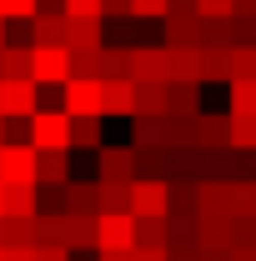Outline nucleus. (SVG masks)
Masks as SVG:
<instances>
[{"label":"nucleus","instance_id":"f257e3e1","mask_svg":"<svg viewBox=\"0 0 256 261\" xmlns=\"http://www.w3.org/2000/svg\"><path fill=\"white\" fill-rule=\"evenodd\" d=\"M166 206H171V181H161V176L131 181V216L136 221H166Z\"/></svg>","mask_w":256,"mask_h":261},{"label":"nucleus","instance_id":"f03ea898","mask_svg":"<svg viewBox=\"0 0 256 261\" xmlns=\"http://www.w3.org/2000/svg\"><path fill=\"white\" fill-rule=\"evenodd\" d=\"M31 151H70V116L65 111H35L31 121Z\"/></svg>","mask_w":256,"mask_h":261},{"label":"nucleus","instance_id":"7ed1b4c3","mask_svg":"<svg viewBox=\"0 0 256 261\" xmlns=\"http://www.w3.org/2000/svg\"><path fill=\"white\" fill-rule=\"evenodd\" d=\"M70 81V50L65 45H31V86H65Z\"/></svg>","mask_w":256,"mask_h":261},{"label":"nucleus","instance_id":"20e7f679","mask_svg":"<svg viewBox=\"0 0 256 261\" xmlns=\"http://www.w3.org/2000/svg\"><path fill=\"white\" fill-rule=\"evenodd\" d=\"M96 251L100 256L136 251V216H96Z\"/></svg>","mask_w":256,"mask_h":261},{"label":"nucleus","instance_id":"39448f33","mask_svg":"<svg viewBox=\"0 0 256 261\" xmlns=\"http://www.w3.org/2000/svg\"><path fill=\"white\" fill-rule=\"evenodd\" d=\"M0 186H35V151L25 141L0 146Z\"/></svg>","mask_w":256,"mask_h":261},{"label":"nucleus","instance_id":"423d86ee","mask_svg":"<svg viewBox=\"0 0 256 261\" xmlns=\"http://www.w3.org/2000/svg\"><path fill=\"white\" fill-rule=\"evenodd\" d=\"M61 111L70 121H100V81H65L61 86Z\"/></svg>","mask_w":256,"mask_h":261},{"label":"nucleus","instance_id":"0eeeda50","mask_svg":"<svg viewBox=\"0 0 256 261\" xmlns=\"http://www.w3.org/2000/svg\"><path fill=\"white\" fill-rule=\"evenodd\" d=\"M131 86H166V45H131Z\"/></svg>","mask_w":256,"mask_h":261},{"label":"nucleus","instance_id":"6e6552de","mask_svg":"<svg viewBox=\"0 0 256 261\" xmlns=\"http://www.w3.org/2000/svg\"><path fill=\"white\" fill-rule=\"evenodd\" d=\"M96 181H116V186H131L136 181V151L131 146H100L96 151Z\"/></svg>","mask_w":256,"mask_h":261},{"label":"nucleus","instance_id":"1a4fd4ad","mask_svg":"<svg viewBox=\"0 0 256 261\" xmlns=\"http://www.w3.org/2000/svg\"><path fill=\"white\" fill-rule=\"evenodd\" d=\"M35 111V86L31 81H0V121H31Z\"/></svg>","mask_w":256,"mask_h":261},{"label":"nucleus","instance_id":"9d476101","mask_svg":"<svg viewBox=\"0 0 256 261\" xmlns=\"http://www.w3.org/2000/svg\"><path fill=\"white\" fill-rule=\"evenodd\" d=\"M196 216L231 221V181H196Z\"/></svg>","mask_w":256,"mask_h":261},{"label":"nucleus","instance_id":"9b49d317","mask_svg":"<svg viewBox=\"0 0 256 261\" xmlns=\"http://www.w3.org/2000/svg\"><path fill=\"white\" fill-rule=\"evenodd\" d=\"M61 251H96V216H61Z\"/></svg>","mask_w":256,"mask_h":261},{"label":"nucleus","instance_id":"f8f14e48","mask_svg":"<svg viewBox=\"0 0 256 261\" xmlns=\"http://www.w3.org/2000/svg\"><path fill=\"white\" fill-rule=\"evenodd\" d=\"M166 50H201V15H166Z\"/></svg>","mask_w":256,"mask_h":261},{"label":"nucleus","instance_id":"ddd939ff","mask_svg":"<svg viewBox=\"0 0 256 261\" xmlns=\"http://www.w3.org/2000/svg\"><path fill=\"white\" fill-rule=\"evenodd\" d=\"M191 151H226V116H196L191 121Z\"/></svg>","mask_w":256,"mask_h":261},{"label":"nucleus","instance_id":"4468645a","mask_svg":"<svg viewBox=\"0 0 256 261\" xmlns=\"http://www.w3.org/2000/svg\"><path fill=\"white\" fill-rule=\"evenodd\" d=\"M100 116H136V86L131 81H100Z\"/></svg>","mask_w":256,"mask_h":261},{"label":"nucleus","instance_id":"2eb2a0df","mask_svg":"<svg viewBox=\"0 0 256 261\" xmlns=\"http://www.w3.org/2000/svg\"><path fill=\"white\" fill-rule=\"evenodd\" d=\"M70 181V151H35V186H65Z\"/></svg>","mask_w":256,"mask_h":261},{"label":"nucleus","instance_id":"dca6fc26","mask_svg":"<svg viewBox=\"0 0 256 261\" xmlns=\"http://www.w3.org/2000/svg\"><path fill=\"white\" fill-rule=\"evenodd\" d=\"M196 251L201 256H226L231 251V221H201L196 216Z\"/></svg>","mask_w":256,"mask_h":261},{"label":"nucleus","instance_id":"f3484780","mask_svg":"<svg viewBox=\"0 0 256 261\" xmlns=\"http://www.w3.org/2000/svg\"><path fill=\"white\" fill-rule=\"evenodd\" d=\"M106 45V25L100 20H65V50H100Z\"/></svg>","mask_w":256,"mask_h":261},{"label":"nucleus","instance_id":"a211bd4d","mask_svg":"<svg viewBox=\"0 0 256 261\" xmlns=\"http://www.w3.org/2000/svg\"><path fill=\"white\" fill-rule=\"evenodd\" d=\"M96 216H131V186L96 181Z\"/></svg>","mask_w":256,"mask_h":261},{"label":"nucleus","instance_id":"6ab92c4d","mask_svg":"<svg viewBox=\"0 0 256 261\" xmlns=\"http://www.w3.org/2000/svg\"><path fill=\"white\" fill-rule=\"evenodd\" d=\"M61 201H65V216H96V181H65Z\"/></svg>","mask_w":256,"mask_h":261},{"label":"nucleus","instance_id":"aec40b11","mask_svg":"<svg viewBox=\"0 0 256 261\" xmlns=\"http://www.w3.org/2000/svg\"><path fill=\"white\" fill-rule=\"evenodd\" d=\"M166 116L196 121L201 116V86H166Z\"/></svg>","mask_w":256,"mask_h":261},{"label":"nucleus","instance_id":"412c9836","mask_svg":"<svg viewBox=\"0 0 256 261\" xmlns=\"http://www.w3.org/2000/svg\"><path fill=\"white\" fill-rule=\"evenodd\" d=\"M25 25H31V45H65V15H45V10H35Z\"/></svg>","mask_w":256,"mask_h":261},{"label":"nucleus","instance_id":"4be33fe9","mask_svg":"<svg viewBox=\"0 0 256 261\" xmlns=\"http://www.w3.org/2000/svg\"><path fill=\"white\" fill-rule=\"evenodd\" d=\"M0 216H5V221H31L35 216V186H5Z\"/></svg>","mask_w":256,"mask_h":261},{"label":"nucleus","instance_id":"5701e85b","mask_svg":"<svg viewBox=\"0 0 256 261\" xmlns=\"http://www.w3.org/2000/svg\"><path fill=\"white\" fill-rule=\"evenodd\" d=\"M0 81H31V45H5L0 50Z\"/></svg>","mask_w":256,"mask_h":261},{"label":"nucleus","instance_id":"b1692460","mask_svg":"<svg viewBox=\"0 0 256 261\" xmlns=\"http://www.w3.org/2000/svg\"><path fill=\"white\" fill-rule=\"evenodd\" d=\"M196 81H201V86H206V81H226V86H231V61H226V50H201Z\"/></svg>","mask_w":256,"mask_h":261},{"label":"nucleus","instance_id":"393cba45","mask_svg":"<svg viewBox=\"0 0 256 261\" xmlns=\"http://www.w3.org/2000/svg\"><path fill=\"white\" fill-rule=\"evenodd\" d=\"M70 81H106L100 50H75V56H70Z\"/></svg>","mask_w":256,"mask_h":261},{"label":"nucleus","instance_id":"a878e982","mask_svg":"<svg viewBox=\"0 0 256 261\" xmlns=\"http://www.w3.org/2000/svg\"><path fill=\"white\" fill-rule=\"evenodd\" d=\"M136 116L161 121V116H166V86H136ZM136 116H131V121H136Z\"/></svg>","mask_w":256,"mask_h":261},{"label":"nucleus","instance_id":"bb28decb","mask_svg":"<svg viewBox=\"0 0 256 261\" xmlns=\"http://www.w3.org/2000/svg\"><path fill=\"white\" fill-rule=\"evenodd\" d=\"M226 116L236 121V116H256V81H231V106H226Z\"/></svg>","mask_w":256,"mask_h":261},{"label":"nucleus","instance_id":"cd10ccee","mask_svg":"<svg viewBox=\"0 0 256 261\" xmlns=\"http://www.w3.org/2000/svg\"><path fill=\"white\" fill-rule=\"evenodd\" d=\"M166 241H171L166 221H136V246L141 251H166Z\"/></svg>","mask_w":256,"mask_h":261},{"label":"nucleus","instance_id":"c85d7f7f","mask_svg":"<svg viewBox=\"0 0 256 261\" xmlns=\"http://www.w3.org/2000/svg\"><path fill=\"white\" fill-rule=\"evenodd\" d=\"M231 216L256 221V181H231Z\"/></svg>","mask_w":256,"mask_h":261},{"label":"nucleus","instance_id":"c756f323","mask_svg":"<svg viewBox=\"0 0 256 261\" xmlns=\"http://www.w3.org/2000/svg\"><path fill=\"white\" fill-rule=\"evenodd\" d=\"M131 151H166V146H161V121L136 116V141H131Z\"/></svg>","mask_w":256,"mask_h":261},{"label":"nucleus","instance_id":"7c9ffc66","mask_svg":"<svg viewBox=\"0 0 256 261\" xmlns=\"http://www.w3.org/2000/svg\"><path fill=\"white\" fill-rule=\"evenodd\" d=\"M226 61H231V81H256V45L226 50Z\"/></svg>","mask_w":256,"mask_h":261},{"label":"nucleus","instance_id":"2f4dec72","mask_svg":"<svg viewBox=\"0 0 256 261\" xmlns=\"http://www.w3.org/2000/svg\"><path fill=\"white\" fill-rule=\"evenodd\" d=\"M70 146L100 151V146H106V136H100V121H70Z\"/></svg>","mask_w":256,"mask_h":261},{"label":"nucleus","instance_id":"473e14b6","mask_svg":"<svg viewBox=\"0 0 256 261\" xmlns=\"http://www.w3.org/2000/svg\"><path fill=\"white\" fill-rule=\"evenodd\" d=\"M65 20H100V0H61Z\"/></svg>","mask_w":256,"mask_h":261},{"label":"nucleus","instance_id":"72a5a7b5","mask_svg":"<svg viewBox=\"0 0 256 261\" xmlns=\"http://www.w3.org/2000/svg\"><path fill=\"white\" fill-rule=\"evenodd\" d=\"M35 15V0H0V20L10 25V20H31Z\"/></svg>","mask_w":256,"mask_h":261},{"label":"nucleus","instance_id":"f704fd0d","mask_svg":"<svg viewBox=\"0 0 256 261\" xmlns=\"http://www.w3.org/2000/svg\"><path fill=\"white\" fill-rule=\"evenodd\" d=\"M201 20H231V0H196Z\"/></svg>","mask_w":256,"mask_h":261},{"label":"nucleus","instance_id":"c9c22d12","mask_svg":"<svg viewBox=\"0 0 256 261\" xmlns=\"http://www.w3.org/2000/svg\"><path fill=\"white\" fill-rule=\"evenodd\" d=\"M136 20H166V0H131Z\"/></svg>","mask_w":256,"mask_h":261},{"label":"nucleus","instance_id":"e433bc0d","mask_svg":"<svg viewBox=\"0 0 256 261\" xmlns=\"http://www.w3.org/2000/svg\"><path fill=\"white\" fill-rule=\"evenodd\" d=\"M231 15L236 20H256V0H231Z\"/></svg>","mask_w":256,"mask_h":261},{"label":"nucleus","instance_id":"4c0bfd02","mask_svg":"<svg viewBox=\"0 0 256 261\" xmlns=\"http://www.w3.org/2000/svg\"><path fill=\"white\" fill-rule=\"evenodd\" d=\"M166 15H196V0H166Z\"/></svg>","mask_w":256,"mask_h":261},{"label":"nucleus","instance_id":"58836bf2","mask_svg":"<svg viewBox=\"0 0 256 261\" xmlns=\"http://www.w3.org/2000/svg\"><path fill=\"white\" fill-rule=\"evenodd\" d=\"M100 15H131V0H100Z\"/></svg>","mask_w":256,"mask_h":261},{"label":"nucleus","instance_id":"ea45409f","mask_svg":"<svg viewBox=\"0 0 256 261\" xmlns=\"http://www.w3.org/2000/svg\"><path fill=\"white\" fill-rule=\"evenodd\" d=\"M226 261H256V246H231Z\"/></svg>","mask_w":256,"mask_h":261},{"label":"nucleus","instance_id":"a19ab883","mask_svg":"<svg viewBox=\"0 0 256 261\" xmlns=\"http://www.w3.org/2000/svg\"><path fill=\"white\" fill-rule=\"evenodd\" d=\"M35 261H70V256H65L61 246H40V251H35Z\"/></svg>","mask_w":256,"mask_h":261},{"label":"nucleus","instance_id":"79ce46f5","mask_svg":"<svg viewBox=\"0 0 256 261\" xmlns=\"http://www.w3.org/2000/svg\"><path fill=\"white\" fill-rule=\"evenodd\" d=\"M0 50H5V20H0Z\"/></svg>","mask_w":256,"mask_h":261},{"label":"nucleus","instance_id":"37998d69","mask_svg":"<svg viewBox=\"0 0 256 261\" xmlns=\"http://www.w3.org/2000/svg\"><path fill=\"white\" fill-rule=\"evenodd\" d=\"M0 146H5V121H0Z\"/></svg>","mask_w":256,"mask_h":261},{"label":"nucleus","instance_id":"c03bdc74","mask_svg":"<svg viewBox=\"0 0 256 261\" xmlns=\"http://www.w3.org/2000/svg\"><path fill=\"white\" fill-rule=\"evenodd\" d=\"M0 206H5V186H0Z\"/></svg>","mask_w":256,"mask_h":261}]
</instances>
